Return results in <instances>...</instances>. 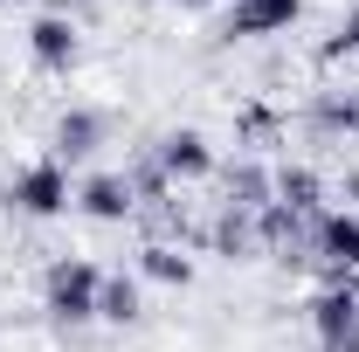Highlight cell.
Returning <instances> with one entry per match:
<instances>
[{"label":"cell","mask_w":359,"mask_h":352,"mask_svg":"<svg viewBox=\"0 0 359 352\" xmlns=\"http://www.w3.org/2000/svg\"><path fill=\"white\" fill-rule=\"evenodd\" d=\"M97 283H104V269L83 263V256H55L42 269V311L55 325H90L97 318Z\"/></svg>","instance_id":"1"},{"label":"cell","mask_w":359,"mask_h":352,"mask_svg":"<svg viewBox=\"0 0 359 352\" xmlns=\"http://www.w3.org/2000/svg\"><path fill=\"white\" fill-rule=\"evenodd\" d=\"M7 208L28 221H55L76 208V187H69V166L62 159H35V166H21V173L7 180Z\"/></svg>","instance_id":"2"},{"label":"cell","mask_w":359,"mask_h":352,"mask_svg":"<svg viewBox=\"0 0 359 352\" xmlns=\"http://www.w3.org/2000/svg\"><path fill=\"white\" fill-rule=\"evenodd\" d=\"M311 263L332 276V283H353L359 276V215L353 208H325L311 221Z\"/></svg>","instance_id":"3"},{"label":"cell","mask_w":359,"mask_h":352,"mask_svg":"<svg viewBox=\"0 0 359 352\" xmlns=\"http://www.w3.org/2000/svg\"><path fill=\"white\" fill-rule=\"evenodd\" d=\"M304 318H311L318 352H359V290L353 283H325Z\"/></svg>","instance_id":"4"},{"label":"cell","mask_w":359,"mask_h":352,"mask_svg":"<svg viewBox=\"0 0 359 352\" xmlns=\"http://www.w3.org/2000/svg\"><path fill=\"white\" fill-rule=\"evenodd\" d=\"M28 55H35V69H48V76H69L76 55H83L76 21H69V14H35V28H28Z\"/></svg>","instance_id":"5"},{"label":"cell","mask_w":359,"mask_h":352,"mask_svg":"<svg viewBox=\"0 0 359 352\" xmlns=\"http://www.w3.org/2000/svg\"><path fill=\"white\" fill-rule=\"evenodd\" d=\"M297 14H304V0H228V42H263V35H283V28H297Z\"/></svg>","instance_id":"6"},{"label":"cell","mask_w":359,"mask_h":352,"mask_svg":"<svg viewBox=\"0 0 359 352\" xmlns=\"http://www.w3.org/2000/svg\"><path fill=\"white\" fill-rule=\"evenodd\" d=\"M152 159H159V173L173 180V187L215 173V145H208V132H194V125H173V132L152 145Z\"/></svg>","instance_id":"7"},{"label":"cell","mask_w":359,"mask_h":352,"mask_svg":"<svg viewBox=\"0 0 359 352\" xmlns=\"http://www.w3.org/2000/svg\"><path fill=\"white\" fill-rule=\"evenodd\" d=\"M76 208H83L90 221H104V228H118V221L138 215V194L125 173H83L76 180Z\"/></svg>","instance_id":"8"},{"label":"cell","mask_w":359,"mask_h":352,"mask_svg":"<svg viewBox=\"0 0 359 352\" xmlns=\"http://www.w3.org/2000/svg\"><path fill=\"white\" fill-rule=\"evenodd\" d=\"M104 132H111V125H104V111H83V104H76V111H62V118H55V132H48V145H55V152H48V159L83 166V159H97V152H104Z\"/></svg>","instance_id":"9"},{"label":"cell","mask_w":359,"mask_h":352,"mask_svg":"<svg viewBox=\"0 0 359 352\" xmlns=\"http://www.w3.org/2000/svg\"><path fill=\"white\" fill-rule=\"evenodd\" d=\"M269 201H276V173H269L263 159H235L222 173V208H242V215H263Z\"/></svg>","instance_id":"10"},{"label":"cell","mask_w":359,"mask_h":352,"mask_svg":"<svg viewBox=\"0 0 359 352\" xmlns=\"http://www.w3.org/2000/svg\"><path fill=\"white\" fill-rule=\"evenodd\" d=\"M208 249L215 256H228V263H249L263 242H256V215H242V208H222L215 215V228H208Z\"/></svg>","instance_id":"11"},{"label":"cell","mask_w":359,"mask_h":352,"mask_svg":"<svg viewBox=\"0 0 359 352\" xmlns=\"http://www.w3.org/2000/svg\"><path fill=\"white\" fill-rule=\"evenodd\" d=\"M276 208L318 221V215H325V180H318L311 166H276Z\"/></svg>","instance_id":"12"},{"label":"cell","mask_w":359,"mask_h":352,"mask_svg":"<svg viewBox=\"0 0 359 352\" xmlns=\"http://www.w3.org/2000/svg\"><path fill=\"white\" fill-rule=\"evenodd\" d=\"M97 318H104V325H138V318H145L138 276H125V269H118V276H104V283H97Z\"/></svg>","instance_id":"13"},{"label":"cell","mask_w":359,"mask_h":352,"mask_svg":"<svg viewBox=\"0 0 359 352\" xmlns=\"http://www.w3.org/2000/svg\"><path fill=\"white\" fill-rule=\"evenodd\" d=\"M311 132L325 138H359V90H325L311 104Z\"/></svg>","instance_id":"14"},{"label":"cell","mask_w":359,"mask_h":352,"mask_svg":"<svg viewBox=\"0 0 359 352\" xmlns=\"http://www.w3.org/2000/svg\"><path fill=\"white\" fill-rule=\"evenodd\" d=\"M138 269H145L152 283H173V290H187V283H194V256H187V249H173V242H145V249H138Z\"/></svg>","instance_id":"15"},{"label":"cell","mask_w":359,"mask_h":352,"mask_svg":"<svg viewBox=\"0 0 359 352\" xmlns=\"http://www.w3.org/2000/svg\"><path fill=\"white\" fill-rule=\"evenodd\" d=\"M339 55H359V7L346 14V21H339V35L325 42V62H339Z\"/></svg>","instance_id":"16"},{"label":"cell","mask_w":359,"mask_h":352,"mask_svg":"<svg viewBox=\"0 0 359 352\" xmlns=\"http://www.w3.org/2000/svg\"><path fill=\"white\" fill-rule=\"evenodd\" d=\"M346 208H353V215H359V166H353V173H346Z\"/></svg>","instance_id":"17"},{"label":"cell","mask_w":359,"mask_h":352,"mask_svg":"<svg viewBox=\"0 0 359 352\" xmlns=\"http://www.w3.org/2000/svg\"><path fill=\"white\" fill-rule=\"evenodd\" d=\"M187 7H215V0H187Z\"/></svg>","instance_id":"18"}]
</instances>
